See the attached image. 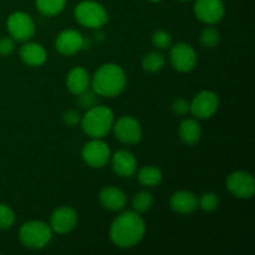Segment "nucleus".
I'll return each mask as SVG.
<instances>
[{
  "instance_id": "nucleus-33",
  "label": "nucleus",
  "mask_w": 255,
  "mask_h": 255,
  "mask_svg": "<svg viewBox=\"0 0 255 255\" xmlns=\"http://www.w3.org/2000/svg\"><path fill=\"white\" fill-rule=\"evenodd\" d=\"M148 1H151V2H158V1H162V0H148Z\"/></svg>"
},
{
  "instance_id": "nucleus-3",
  "label": "nucleus",
  "mask_w": 255,
  "mask_h": 255,
  "mask_svg": "<svg viewBox=\"0 0 255 255\" xmlns=\"http://www.w3.org/2000/svg\"><path fill=\"white\" fill-rule=\"evenodd\" d=\"M114 112L106 106H96L87 110L86 115L81 117V127L85 133L91 138H102L111 131L114 126Z\"/></svg>"
},
{
  "instance_id": "nucleus-27",
  "label": "nucleus",
  "mask_w": 255,
  "mask_h": 255,
  "mask_svg": "<svg viewBox=\"0 0 255 255\" xmlns=\"http://www.w3.org/2000/svg\"><path fill=\"white\" fill-rule=\"evenodd\" d=\"M219 206V198L216 193L212 192H207L201 196L198 199V207L204 212H213L218 208Z\"/></svg>"
},
{
  "instance_id": "nucleus-24",
  "label": "nucleus",
  "mask_w": 255,
  "mask_h": 255,
  "mask_svg": "<svg viewBox=\"0 0 255 255\" xmlns=\"http://www.w3.org/2000/svg\"><path fill=\"white\" fill-rule=\"evenodd\" d=\"M152 204H153V196L147 191L138 192L134 194L133 199H132V207L137 213H144V212L149 211Z\"/></svg>"
},
{
  "instance_id": "nucleus-9",
  "label": "nucleus",
  "mask_w": 255,
  "mask_h": 255,
  "mask_svg": "<svg viewBox=\"0 0 255 255\" xmlns=\"http://www.w3.org/2000/svg\"><path fill=\"white\" fill-rule=\"evenodd\" d=\"M227 188L232 196L241 199H249L255 193L254 177L246 171H237L227 178Z\"/></svg>"
},
{
  "instance_id": "nucleus-17",
  "label": "nucleus",
  "mask_w": 255,
  "mask_h": 255,
  "mask_svg": "<svg viewBox=\"0 0 255 255\" xmlns=\"http://www.w3.org/2000/svg\"><path fill=\"white\" fill-rule=\"evenodd\" d=\"M100 203L109 211H122L126 207L127 197L124 192L116 187H106L99 194Z\"/></svg>"
},
{
  "instance_id": "nucleus-34",
  "label": "nucleus",
  "mask_w": 255,
  "mask_h": 255,
  "mask_svg": "<svg viewBox=\"0 0 255 255\" xmlns=\"http://www.w3.org/2000/svg\"><path fill=\"white\" fill-rule=\"evenodd\" d=\"M181 1H189V0H181Z\"/></svg>"
},
{
  "instance_id": "nucleus-31",
  "label": "nucleus",
  "mask_w": 255,
  "mask_h": 255,
  "mask_svg": "<svg viewBox=\"0 0 255 255\" xmlns=\"http://www.w3.org/2000/svg\"><path fill=\"white\" fill-rule=\"evenodd\" d=\"M172 111L178 116H186L187 114H189V102L184 99L174 100L172 104Z\"/></svg>"
},
{
  "instance_id": "nucleus-32",
  "label": "nucleus",
  "mask_w": 255,
  "mask_h": 255,
  "mask_svg": "<svg viewBox=\"0 0 255 255\" xmlns=\"http://www.w3.org/2000/svg\"><path fill=\"white\" fill-rule=\"evenodd\" d=\"M64 122L70 127H74L81 122V116L76 110H69L64 114Z\"/></svg>"
},
{
  "instance_id": "nucleus-11",
  "label": "nucleus",
  "mask_w": 255,
  "mask_h": 255,
  "mask_svg": "<svg viewBox=\"0 0 255 255\" xmlns=\"http://www.w3.org/2000/svg\"><path fill=\"white\" fill-rule=\"evenodd\" d=\"M169 60L171 64L177 71L189 72L196 67L197 65V54L196 50L186 42H178L172 46L169 52Z\"/></svg>"
},
{
  "instance_id": "nucleus-25",
  "label": "nucleus",
  "mask_w": 255,
  "mask_h": 255,
  "mask_svg": "<svg viewBox=\"0 0 255 255\" xmlns=\"http://www.w3.org/2000/svg\"><path fill=\"white\" fill-rule=\"evenodd\" d=\"M219 40H221V36L216 27H206L201 32V44L207 49H213L218 46Z\"/></svg>"
},
{
  "instance_id": "nucleus-29",
  "label": "nucleus",
  "mask_w": 255,
  "mask_h": 255,
  "mask_svg": "<svg viewBox=\"0 0 255 255\" xmlns=\"http://www.w3.org/2000/svg\"><path fill=\"white\" fill-rule=\"evenodd\" d=\"M77 96H79V105L85 110L91 109V107H94L97 102V94L94 90H92V91L86 90V91L77 95Z\"/></svg>"
},
{
  "instance_id": "nucleus-16",
  "label": "nucleus",
  "mask_w": 255,
  "mask_h": 255,
  "mask_svg": "<svg viewBox=\"0 0 255 255\" xmlns=\"http://www.w3.org/2000/svg\"><path fill=\"white\" fill-rule=\"evenodd\" d=\"M169 206L176 213L191 214L198 208V198L192 192L178 191L172 194L169 199Z\"/></svg>"
},
{
  "instance_id": "nucleus-8",
  "label": "nucleus",
  "mask_w": 255,
  "mask_h": 255,
  "mask_svg": "<svg viewBox=\"0 0 255 255\" xmlns=\"http://www.w3.org/2000/svg\"><path fill=\"white\" fill-rule=\"evenodd\" d=\"M81 156L86 164L92 168H102L110 161L111 149L106 142L101 141V138H92V141L87 142L84 146Z\"/></svg>"
},
{
  "instance_id": "nucleus-4",
  "label": "nucleus",
  "mask_w": 255,
  "mask_h": 255,
  "mask_svg": "<svg viewBox=\"0 0 255 255\" xmlns=\"http://www.w3.org/2000/svg\"><path fill=\"white\" fill-rule=\"evenodd\" d=\"M52 231L50 226L40 221H31L22 224L19 229V239L22 246L30 249H42L50 243Z\"/></svg>"
},
{
  "instance_id": "nucleus-14",
  "label": "nucleus",
  "mask_w": 255,
  "mask_h": 255,
  "mask_svg": "<svg viewBox=\"0 0 255 255\" xmlns=\"http://www.w3.org/2000/svg\"><path fill=\"white\" fill-rule=\"evenodd\" d=\"M84 36L79 31L72 29H67L60 32L59 36L55 40V47H56V50L61 55H65V56L76 54L80 50L84 49Z\"/></svg>"
},
{
  "instance_id": "nucleus-23",
  "label": "nucleus",
  "mask_w": 255,
  "mask_h": 255,
  "mask_svg": "<svg viewBox=\"0 0 255 255\" xmlns=\"http://www.w3.org/2000/svg\"><path fill=\"white\" fill-rule=\"evenodd\" d=\"M164 56L161 52L151 51L142 59V67L146 70L147 72H158L163 69L164 66Z\"/></svg>"
},
{
  "instance_id": "nucleus-18",
  "label": "nucleus",
  "mask_w": 255,
  "mask_h": 255,
  "mask_svg": "<svg viewBox=\"0 0 255 255\" xmlns=\"http://www.w3.org/2000/svg\"><path fill=\"white\" fill-rule=\"evenodd\" d=\"M66 85L69 91L77 96L89 90L90 85H91V77L84 67H75L67 75Z\"/></svg>"
},
{
  "instance_id": "nucleus-10",
  "label": "nucleus",
  "mask_w": 255,
  "mask_h": 255,
  "mask_svg": "<svg viewBox=\"0 0 255 255\" xmlns=\"http://www.w3.org/2000/svg\"><path fill=\"white\" fill-rule=\"evenodd\" d=\"M115 136L122 143H138L142 138V128L139 122L132 116H121L112 126Z\"/></svg>"
},
{
  "instance_id": "nucleus-26",
  "label": "nucleus",
  "mask_w": 255,
  "mask_h": 255,
  "mask_svg": "<svg viewBox=\"0 0 255 255\" xmlns=\"http://www.w3.org/2000/svg\"><path fill=\"white\" fill-rule=\"evenodd\" d=\"M15 223V213L9 206L0 203V231L10 229Z\"/></svg>"
},
{
  "instance_id": "nucleus-2",
  "label": "nucleus",
  "mask_w": 255,
  "mask_h": 255,
  "mask_svg": "<svg viewBox=\"0 0 255 255\" xmlns=\"http://www.w3.org/2000/svg\"><path fill=\"white\" fill-rule=\"evenodd\" d=\"M126 74L116 64H105L95 72L91 79L92 90L97 96L116 97L126 87Z\"/></svg>"
},
{
  "instance_id": "nucleus-15",
  "label": "nucleus",
  "mask_w": 255,
  "mask_h": 255,
  "mask_svg": "<svg viewBox=\"0 0 255 255\" xmlns=\"http://www.w3.org/2000/svg\"><path fill=\"white\" fill-rule=\"evenodd\" d=\"M112 168L120 177H132L136 173L137 159L127 149H120L112 156Z\"/></svg>"
},
{
  "instance_id": "nucleus-12",
  "label": "nucleus",
  "mask_w": 255,
  "mask_h": 255,
  "mask_svg": "<svg viewBox=\"0 0 255 255\" xmlns=\"http://www.w3.org/2000/svg\"><path fill=\"white\" fill-rule=\"evenodd\" d=\"M224 12L223 0H197L194 4V14L204 24H218L223 19Z\"/></svg>"
},
{
  "instance_id": "nucleus-21",
  "label": "nucleus",
  "mask_w": 255,
  "mask_h": 255,
  "mask_svg": "<svg viewBox=\"0 0 255 255\" xmlns=\"http://www.w3.org/2000/svg\"><path fill=\"white\" fill-rule=\"evenodd\" d=\"M163 179L161 169L154 166H146L138 172V181L144 187H157Z\"/></svg>"
},
{
  "instance_id": "nucleus-22",
  "label": "nucleus",
  "mask_w": 255,
  "mask_h": 255,
  "mask_svg": "<svg viewBox=\"0 0 255 255\" xmlns=\"http://www.w3.org/2000/svg\"><path fill=\"white\" fill-rule=\"evenodd\" d=\"M67 0H36V7L45 16L60 14L66 6Z\"/></svg>"
},
{
  "instance_id": "nucleus-30",
  "label": "nucleus",
  "mask_w": 255,
  "mask_h": 255,
  "mask_svg": "<svg viewBox=\"0 0 255 255\" xmlns=\"http://www.w3.org/2000/svg\"><path fill=\"white\" fill-rule=\"evenodd\" d=\"M15 50V40L11 36L1 37L0 39V55L1 56H9Z\"/></svg>"
},
{
  "instance_id": "nucleus-13",
  "label": "nucleus",
  "mask_w": 255,
  "mask_h": 255,
  "mask_svg": "<svg viewBox=\"0 0 255 255\" xmlns=\"http://www.w3.org/2000/svg\"><path fill=\"white\" fill-rule=\"evenodd\" d=\"M77 224V213L70 207H60L50 218V228L57 234L70 233Z\"/></svg>"
},
{
  "instance_id": "nucleus-5",
  "label": "nucleus",
  "mask_w": 255,
  "mask_h": 255,
  "mask_svg": "<svg viewBox=\"0 0 255 255\" xmlns=\"http://www.w3.org/2000/svg\"><path fill=\"white\" fill-rule=\"evenodd\" d=\"M75 17L84 26L100 29L109 20V14L104 5L94 0H84L75 9Z\"/></svg>"
},
{
  "instance_id": "nucleus-6",
  "label": "nucleus",
  "mask_w": 255,
  "mask_h": 255,
  "mask_svg": "<svg viewBox=\"0 0 255 255\" xmlns=\"http://www.w3.org/2000/svg\"><path fill=\"white\" fill-rule=\"evenodd\" d=\"M7 31L16 41H27L35 32L34 20L24 11H15L7 17Z\"/></svg>"
},
{
  "instance_id": "nucleus-20",
  "label": "nucleus",
  "mask_w": 255,
  "mask_h": 255,
  "mask_svg": "<svg viewBox=\"0 0 255 255\" xmlns=\"http://www.w3.org/2000/svg\"><path fill=\"white\" fill-rule=\"evenodd\" d=\"M179 137L188 146L198 143L202 137V127L196 119H186L179 125Z\"/></svg>"
},
{
  "instance_id": "nucleus-28",
  "label": "nucleus",
  "mask_w": 255,
  "mask_h": 255,
  "mask_svg": "<svg viewBox=\"0 0 255 255\" xmlns=\"http://www.w3.org/2000/svg\"><path fill=\"white\" fill-rule=\"evenodd\" d=\"M152 44L157 47V49H168L172 45V36L169 32L164 31V30H158L152 35Z\"/></svg>"
},
{
  "instance_id": "nucleus-7",
  "label": "nucleus",
  "mask_w": 255,
  "mask_h": 255,
  "mask_svg": "<svg viewBox=\"0 0 255 255\" xmlns=\"http://www.w3.org/2000/svg\"><path fill=\"white\" fill-rule=\"evenodd\" d=\"M219 109V99L216 92L206 91L196 95L192 102H189V112L198 120L211 119Z\"/></svg>"
},
{
  "instance_id": "nucleus-19",
  "label": "nucleus",
  "mask_w": 255,
  "mask_h": 255,
  "mask_svg": "<svg viewBox=\"0 0 255 255\" xmlns=\"http://www.w3.org/2000/svg\"><path fill=\"white\" fill-rule=\"evenodd\" d=\"M20 57L29 66H41L46 61V50L36 42H27L20 49Z\"/></svg>"
},
{
  "instance_id": "nucleus-1",
  "label": "nucleus",
  "mask_w": 255,
  "mask_h": 255,
  "mask_svg": "<svg viewBox=\"0 0 255 255\" xmlns=\"http://www.w3.org/2000/svg\"><path fill=\"white\" fill-rule=\"evenodd\" d=\"M146 233V224L139 213L134 211L120 214L111 224L110 238L112 243L122 249H128L137 246L143 239Z\"/></svg>"
}]
</instances>
